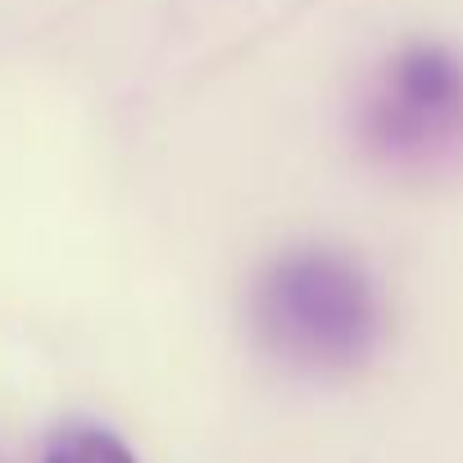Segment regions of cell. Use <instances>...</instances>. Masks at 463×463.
<instances>
[{
  "label": "cell",
  "mask_w": 463,
  "mask_h": 463,
  "mask_svg": "<svg viewBox=\"0 0 463 463\" xmlns=\"http://www.w3.org/2000/svg\"><path fill=\"white\" fill-rule=\"evenodd\" d=\"M255 327L287 364L345 373L373 354L382 336V305L354 260L336 250H296L260 278Z\"/></svg>",
  "instance_id": "obj_1"
},
{
  "label": "cell",
  "mask_w": 463,
  "mask_h": 463,
  "mask_svg": "<svg viewBox=\"0 0 463 463\" xmlns=\"http://www.w3.org/2000/svg\"><path fill=\"white\" fill-rule=\"evenodd\" d=\"M364 137L386 159H440L463 141V60L445 46L400 51L364 109Z\"/></svg>",
  "instance_id": "obj_2"
},
{
  "label": "cell",
  "mask_w": 463,
  "mask_h": 463,
  "mask_svg": "<svg viewBox=\"0 0 463 463\" xmlns=\"http://www.w3.org/2000/svg\"><path fill=\"white\" fill-rule=\"evenodd\" d=\"M42 463H137V454L114 431L78 422V427H64L51 436Z\"/></svg>",
  "instance_id": "obj_3"
}]
</instances>
